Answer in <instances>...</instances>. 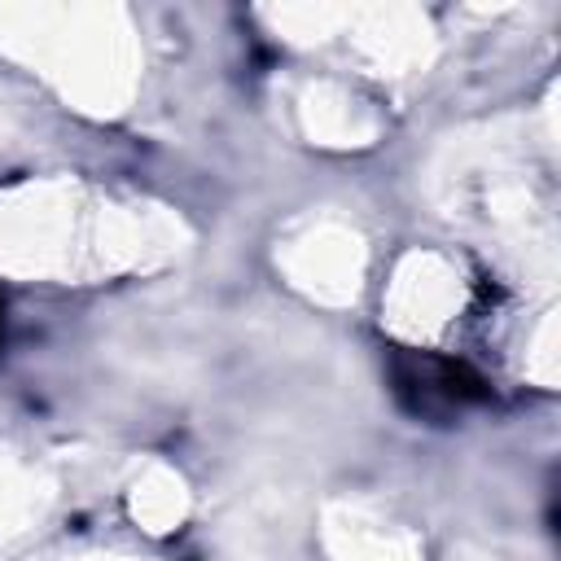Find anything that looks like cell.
<instances>
[{
  "label": "cell",
  "mask_w": 561,
  "mask_h": 561,
  "mask_svg": "<svg viewBox=\"0 0 561 561\" xmlns=\"http://www.w3.org/2000/svg\"><path fill=\"white\" fill-rule=\"evenodd\" d=\"M394 381H399V394H408L416 412H451V408L486 399V381L451 355H425V351L399 355Z\"/></svg>",
  "instance_id": "cell-1"
},
{
  "label": "cell",
  "mask_w": 561,
  "mask_h": 561,
  "mask_svg": "<svg viewBox=\"0 0 561 561\" xmlns=\"http://www.w3.org/2000/svg\"><path fill=\"white\" fill-rule=\"evenodd\" d=\"M0 337H4V316H0Z\"/></svg>",
  "instance_id": "cell-2"
}]
</instances>
